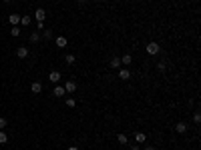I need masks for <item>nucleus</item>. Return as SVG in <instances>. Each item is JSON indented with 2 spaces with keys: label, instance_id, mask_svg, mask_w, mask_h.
I'll use <instances>...</instances> for the list:
<instances>
[{
  "label": "nucleus",
  "instance_id": "obj_13",
  "mask_svg": "<svg viewBox=\"0 0 201 150\" xmlns=\"http://www.w3.org/2000/svg\"><path fill=\"white\" fill-rule=\"evenodd\" d=\"M131 62H133V56H131V54H125V56L121 58V64H125V66H129Z\"/></svg>",
  "mask_w": 201,
  "mask_h": 150
},
{
  "label": "nucleus",
  "instance_id": "obj_11",
  "mask_svg": "<svg viewBox=\"0 0 201 150\" xmlns=\"http://www.w3.org/2000/svg\"><path fill=\"white\" fill-rule=\"evenodd\" d=\"M64 90H67V92H74V90H76V82H73V80H68L67 84H64Z\"/></svg>",
  "mask_w": 201,
  "mask_h": 150
},
{
  "label": "nucleus",
  "instance_id": "obj_31",
  "mask_svg": "<svg viewBox=\"0 0 201 150\" xmlns=\"http://www.w3.org/2000/svg\"><path fill=\"white\" fill-rule=\"evenodd\" d=\"M107 150H111V148H107Z\"/></svg>",
  "mask_w": 201,
  "mask_h": 150
},
{
  "label": "nucleus",
  "instance_id": "obj_22",
  "mask_svg": "<svg viewBox=\"0 0 201 150\" xmlns=\"http://www.w3.org/2000/svg\"><path fill=\"white\" fill-rule=\"evenodd\" d=\"M6 142H8V136L4 132H0V144H6Z\"/></svg>",
  "mask_w": 201,
  "mask_h": 150
},
{
  "label": "nucleus",
  "instance_id": "obj_24",
  "mask_svg": "<svg viewBox=\"0 0 201 150\" xmlns=\"http://www.w3.org/2000/svg\"><path fill=\"white\" fill-rule=\"evenodd\" d=\"M6 126H8L6 118H0V130H2V128H6Z\"/></svg>",
  "mask_w": 201,
  "mask_h": 150
},
{
  "label": "nucleus",
  "instance_id": "obj_7",
  "mask_svg": "<svg viewBox=\"0 0 201 150\" xmlns=\"http://www.w3.org/2000/svg\"><path fill=\"white\" fill-rule=\"evenodd\" d=\"M30 92H32V94H40V92H42V84H40V82H32Z\"/></svg>",
  "mask_w": 201,
  "mask_h": 150
},
{
  "label": "nucleus",
  "instance_id": "obj_21",
  "mask_svg": "<svg viewBox=\"0 0 201 150\" xmlns=\"http://www.w3.org/2000/svg\"><path fill=\"white\" fill-rule=\"evenodd\" d=\"M67 106L68 108H74V106H76V100H74V98H67Z\"/></svg>",
  "mask_w": 201,
  "mask_h": 150
},
{
  "label": "nucleus",
  "instance_id": "obj_27",
  "mask_svg": "<svg viewBox=\"0 0 201 150\" xmlns=\"http://www.w3.org/2000/svg\"><path fill=\"white\" fill-rule=\"evenodd\" d=\"M131 150H139V144H133V146H131Z\"/></svg>",
  "mask_w": 201,
  "mask_h": 150
},
{
  "label": "nucleus",
  "instance_id": "obj_4",
  "mask_svg": "<svg viewBox=\"0 0 201 150\" xmlns=\"http://www.w3.org/2000/svg\"><path fill=\"white\" fill-rule=\"evenodd\" d=\"M34 18L38 20V22H44V18H46V12H44V8H38V10L34 12Z\"/></svg>",
  "mask_w": 201,
  "mask_h": 150
},
{
  "label": "nucleus",
  "instance_id": "obj_17",
  "mask_svg": "<svg viewBox=\"0 0 201 150\" xmlns=\"http://www.w3.org/2000/svg\"><path fill=\"white\" fill-rule=\"evenodd\" d=\"M117 142L119 144H127L129 140H127V134H119V136H117Z\"/></svg>",
  "mask_w": 201,
  "mask_h": 150
},
{
  "label": "nucleus",
  "instance_id": "obj_12",
  "mask_svg": "<svg viewBox=\"0 0 201 150\" xmlns=\"http://www.w3.org/2000/svg\"><path fill=\"white\" fill-rule=\"evenodd\" d=\"M54 44L58 46V48H64V46H67V38H64V36H58V38L54 40Z\"/></svg>",
  "mask_w": 201,
  "mask_h": 150
},
{
  "label": "nucleus",
  "instance_id": "obj_5",
  "mask_svg": "<svg viewBox=\"0 0 201 150\" xmlns=\"http://www.w3.org/2000/svg\"><path fill=\"white\" fill-rule=\"evenodd\" d=\"M119 78H121V80H129V78H131V72H129V68H127V66L119 70Z\"/></svg>",
  "mask_w": 201,
  "mask_h": 150
},
{
  "label": "nucleus",
  "instance_id": "obj_6",
  "mask_svg": "<svg viewBox=\"0 0 201 150\" xmlns=\"http://www.w3.org/2000/svg\"><path fill=\"white\" fill-rule=\"evenodd\" d=\"M16 56L18 58H28V48L26 46H20L18 50H16Z\"/></svg>",
  "mask_w": 201,
  "mask_h": 150
},
{
  "label": "nucleus",
  "instance_id": "obj_9",
  "mask_svg": "<svg viewBox=\"0 0 201 150\" xmlns=\"http://www.w3.org/2000/svg\"><path fill=\"white\" fill-rule=\"evenodd\" d=\"M175 130L179 132V134L187 132V124H185V122H177V124H175Z\"/></svg>",
  "mask_w": 201,
  "mask_h": 150
},
{
  "label": "nucleus",
  "instance_id": "obj_16",
  "mask_svg": "<svg viewBox=\"0 0 201 150\" xmlns=\"http://www.w3.org/2000/svg\"><path fill=\"white\" fill-rule=\"evenodd\" d=\"M20 24L22 26H30V16H20Z\"/></svg>",
  "mask_w": 201,
  "mask_h": 150
},
{
  "label": "nucleus",
  "instance_id": "obj_26",
  "mask_svg": "<svg viewBox=\"0 0 201 150\" xmlns=\"http://www.w3.org/2000/svg\"><path fill=\"white\" fill-rule=\"evenodd\" d=\"M143 150H157V148H155V146H145Z\"/></svg>",
  "mask_w": 201,
  "mask_h": 150
},
{
  "label": "nucleus",
  "instance_id": "obj_14",
  "mask_svg": "<svg viewBox=\"0 0 201 150\" xmlns=\"http://www.w3.org/2000/svg\"><path fill=\"white\" fill-rule=\"evenodd\" d=\"M111 68H121V58H111Z\"/></svg>",
  "mask_w": 201,
  "mask_h": 150
},
{
  "label": "nucleus",
  "instance_id": "obj_29",
  "mask_svg": "<svg viewBox=\"0 0 201 150\" xmlns=\"http://www.w3.org/2000/svg\"><path fill=\"white\" fill-rule=\"evenodd\" d=\"M4 2H6V4H8V2H12V0H4Z\"/></svg>",
  "mask_w": 201,
  "mask_h": 150
},
{
  "label": "nucleus",
  "instance_id": "obj_18",
  "mask_svg": "<svg viewBox=\"0 0 201 150\" xmlns=\"http://www.w3.org/2000/svg\"><path fill=\"white\" fill-rule=\"evenodd\" d=\"M38 40H40V34H38V30H36V32L30 34V42H38Z\"/></svg>",
  "mask_w": 201,
  "mask_h": 150
},
{
  "label": "nucleus",
  "instance_id": "obj_20",
  "mask_svg": "<svg viewBox=\"0 0 201 150\" xmlns=\"http://www.w3.org/2000/svg\"><path fill=\"white\" fill-rule=\"evenodd\" d=\"M10 34H12L14 38H16V36H20V28L18 26H12V28H10Z\"/></svg>",
  "mask_w": 201,
  "mask_h": 150
},
{
  "label": "nucleus",
  "instance_id": "obj_3",
  "mask_svg": "<svg viewBox=\"0 0 201 150\" xmlns=\"http://www.w3.org/2000/svg\"><path fill=\"white\" fill-rule=\"evenodd\" d=\"M48 80L54 82V84H58V82H60V72L58 70H52L50 74H48Z\"/></svg>",
  "mask_w": 201,
  "mask_h": 150
},
{
  "label": "nucleus",
  "instance_id": "obj_2",
  "mask_svg": "<svg viewBox=\"0 0 201 150\" xmlns=\"http://www.w3.org/2000/svg\"><path fill=\"white\" fill-rule=\"evenodd\" d=\"M52 94H54V96H56V98H62V96H64V94H67V90H64V86L56 84V86H54V90H52Z\"/></svg>",
  "mask_w": 201,
  "mask_h": 150
},
{
  "label": "nucleus",
  "instance_id": "obj_19",
  "mask_svg": "<svg viewBox=\"0 0 201 150\" xmlns=\"http://www.w3.org/2000/svg\"><path fill=\"white\" fill-rule=\"evenodd\" d=\"M67 64H74V62H76V58H74V54H67Z\"/></svg>",
  "mask_w": 201,
  "mask_h": 150
},
{
  "label": "nucleus",
  "instance_id": "obj_23",
  "mask_svg": "<svg viewBox=\"0 0 201 150\" xmlns=\"http://www.w3.org/2000/svg\"><path fill=\"white\" fill-rule=\"evenodd\" d=\"M193 122H195V124L201 122V114H199V112H195V114H193Z\"/></svg>",
  "mask_w": 201,
  "mask_h": 150
},
{
  "label": "nucleus",
  "instance_id": "obj_30",
  "mask_svg": "<svg viewBox=\"0 0 201 150\" xmlns=\"http://www.w3.org/2000/svg\"><path fill=\"white\" fill-rule=\"evenodd\" d=\"M94 2H100V0H94Z\"/></svg>",
  "mask_w": 201,
  "mask_h": 150
},
{
  "label": "nucleus",
  "instance_id": "obj_8",
  "mask_svg": "<svg viewBox=\"0 0 201 150\" xmlns=\"http://www.w3.org/2000/svg\"><path fill=\"white\" fill-rule=\"evenodd\" d=\"M8 22H10V24H12V26H16V24H20V16L18 14H10V16H8Z\"/></svg>",
  "mask_w": 201,
  "mask_h": 150
},
{
  "label": "nucleus",
  "instance_id": "obj_10",
  "mask_svg": "<svg viewBox=\"0 0 201 150\" xmlns=\"http://www.w3.org/2000/svg\"><path fill=\"white\" fill-rule=\"evenodd\" d=\"M145 140H147V136H145L143 132H135V142L137 144H143Z\"/></svg>",
  "mask_w": 201,
  "mask_h": 150
},
{
  "label": "nucleus",
  "instance_id": "obj_28",
  "mask_svg": "<svg viewBox=\"0 0 201 150\" xmlns=\"http://www.w3.org/2000/svg\"><path fill=\"white\" fill-rule=\"evenodd\" d=\"M68 150H80V148H76V146H70V148H68Z\"/></svg>",
  "mask_w": 201,
  "mask_h": 150
},
{
  "label": "nucleus",
  "instance_id": "obj_15",
  "mask_svg": "<svg viewBox=\"0 0 201 150\" xmlns=\"http://www.w3.org/2000/svg\"><path fill=\"white\" fill-rule=\"evenodd\" d=\"M42 36H44V40H50V38H52V32H50V28H42Z\"/></svg>",
  "mask_w": 201,
  "mask_h": 150
},
{
  "label": "nucleus",
  "instance_id": "obj_25",
  "mask_svg": "<svg viewBox=\"0 0 201 150\" xmlns=\"http://www.w3.org/2000/svg\"><path fill=\"white\" fill-rule=\"evenodd\" d=\"M157 68H159L161 72H165V64H163V62H159V64H157Z\"/></svg>",
  "mask_w": 201,
  "mask_h": 150
},
{
  "label": "nucleus",
  "instance_id": "obj_1",
  "mask_svg": "<svg viewBox=\"0 0 201 150\" xmlns=\"http://www.w3.org/2000/svg\"><path fill=\"white\" fill-rule=\"evenodd\" d=\"M159 44L157 42H149L147 44V54H151V56H155V54H159Z\"/></svg>",
  "mask_w": 201,
  "mask_h": 150
}]
</instances>
